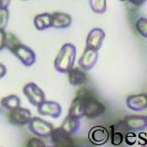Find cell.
<instances>
[{"mask_svg":"<svg viewBox=\"0 0 147 147\" xmlns=\"http://www.w3.org/2000/svg\"><path fill=\"white\" fill-rule=\"evenodd\" d=\"M109 137L110 142L113 145H121L124 141V136L118 132H110Z\"/></svg>","mask_w":147,"mask_h":147,"instance_id":"obj_25","label":"cell"},{"mask_svg":"<svg viewBox=\"0 0 147 147\" xmlns=\"http://www.w3.org/2000/svg\"><path fill=\"white\" fill-rule=\"evenodd\" d=\"M119 1H122L123 2V1H127V0H119Z\"/></svg>","mask_w":147,"mask_h":147,"instance_id":"obj_34","label":"cell"},{"mask_svg":"<svg viewBox=\"0 0 147 147\" xmlns=\"http://www.w3.org/2000/svg\"><path fill=\"white\" fill-rule=\"evenodd\" d=\"M128 108L134 111H142L147 109V95L138 94L131 95L126 98Z\"/></svg>","mask_w":147,"mask_h":147,"instance_id":"obj_12","label":"cell"},{"mask_svg":"<svg viewBox=\"0 0 147 147\" xmlns=\"http://www.w3.org/2000/svg\"><path fill=\"white\" fill-rule=\"evenodd\" d=\"M11 53L26 66L30 67L33 65L36 62L35 53L32 51V49L22 43L18 44Z\"/></svg>","mask_w":147,"mask_h":147,"instance_id":"obj_4","label":"cell"},{"mask_svg":"<svg viewBox=\"0 0 147 147\" xmlns=\"http://www.w3.org/2000/svg\"><path fill=\"white\" fill-rule=\"evenodd\" d=\"M89 5L96 14H103L107 10V0H89Z\"/></svg>","mask_w":147,"mask_h":147,"instance_id":"obj_20","label":"cell"},{"mask_svg":"<svg viewBox=\"0 0 147 147\" xmlns=\"http://www.w3.org/2000/svg\"><path fill=\"white\" fill-rule=\"evenodd\" d=\"M145 123H146V128H147V116L145 117Z\"/></svg>","mask_w":147,"mask_h":147,"instance_id":"obj_33","label":"cell"},{"mask_svg":"<svg viewBox=\"0 0 147 147\" xmlns=\"http://www.w3.org/2000/svg\"><path fill=\"white\" fill-rule=\"evenodd\" d=\"M1 106L7 110H12L16 108L20 107V98L16 95H9L5 96L0 101Z\"/></svg>","mask_w":147,"mask_h":147,"instance_id":"obj_19","label":"cell"},{"mask_svg":"<svg viewBox=\"0 0 147 147\" xmlns=\"http://www.w3.org/2000/svg\"><path fill=\"white\" fill-rule=\"evenodd\" d=\"M61 127L68 133V134L73 135V134H75L78 130H79L80 119L68 115V116L64 119V121H63Z\"/></svg>","mask_w":147,"mask_h":147,"instance_id":"obj_18","label":"cell"},{"mask_svg":"<svg viewBox=\"0 0 147 147\" xmlns=\"http://www.w3.org/2000/svg\"><path fill=\"white\" fill-rule=\"evenodd\" d=\"M124 141L129 145H133L137 141V136L134 133V131H128L127 134L124 137Z\"/></svg>","mask_w":147,"mask_h":147,"instance_id":"obj_26","label":"cell"},{"mask_svg":"<svg viewBox=\"0 0 147 147\" xmlns=\"http://www.w3.org/2000/svg\"><path fill=\"white\" fill-rule=\"evenodd\" d=\"M9 20V11L7 8L0 7V29L5 30Z\"/></svg>","mask_w":147,"mask_h":147,"instance_id":"obj_24","label":"cell"},{"mask_svg":"<svg viewBox=\"0 0 147 147\" xmlns=\"http://www.w3.org/2000/svg\"><path fill=\"white\" fill-rule=\"evenodd\" d=\"M29 130L39 137L48 138L50 137L51 131L53 129L52 123L44 121L38 117H31L30 121L28 123Z\"/></svg>","mask_w":147,"mask_h":147,"instance_id":"obj_2","label":"cell"},{"mask_svg":"<svg viewBox=\"0 0 147 147\" xmlns=\"http://www.w3.org/2000/svg\"><path fill=\"white\" fill-rule=\"evenodd\" d=\"M138 142L140 145H145L147 144V133L141 132L138 136Z\"/></svg>","mask_w":147,"mask_h":147,"instance_id":"obj_29","label":"cell"},{"mask_svg":"<svg viewBox=\"0 0 147 147\" xmlns=\"http://www.w3.org/2000/svg\"><path fill=\"white\" fill-rule=\"evenodd\" d=\"M34 26L36 30H44L49 28H52V14L50 13H41L34 18Z\"/></svg>","mask_w":147,"mask_h":147,"instance_id":"obj_17","label":"cell"},{"mask_svg":"<svg viewBox=\"0 0 147 147\" xmlns=\"http://www.w3.org/2000/svg\"><path fill=\"white\" fill-rule=\"evenodd\" d=\"M7 74V68L3 63H0V79L3 78Z\"/></svg>","mask_w":147,"mask_h":147,"instance_id":"obj_31","label":"cell"},{"mask_svg":"<svg viewBox=\"0 0 147 147\" xmlns=\"http://www.w3.org/2000/svg\"><path fill=\"white\" fill-rule=\"evenodd\" d=\"M68 74H69V83L74 86H81L86 82V75L85 73V70H83L81 67L80 68L73 67L68 72Z\"/></svg>","mask_w":147,"mask_h":147,"instance_id":"obj_16","label":"cell"},{"mask_svg":"<svg viewBox=\"0 0 147 147\" xmlns=\"http://www.w3.org/2000/svg\"><path fill=\"white\" fill-rule=\"evenodd\" d=\"M109 139V131L103 126H95L88 132V140L95 145H103Z\"/></svg>","mask_w":147,"mask_h":147,"instance_id":"obj_7","label":"cell"},{"mask_svg":"<svg viewBox=\"0 0 147 147\" xmlns=\"http://www.w3.org/2000/svg\"><path fill=\"white\" fill-rule=\"evenodd\" d=\"M124 121L127 123L129 131H140L146 128L144 116H128Z\"/></svg>","mask_w":147,"mask_h":147,"instance_id":"obj_15","label":"cell"},{"mask_svg":"<svg viewBox=\"0 0 147 147\" xmlns=\"http://www.w3.org/2000/svg\"><path fill=\"white\" fill-rule=\"evenodd\" d=\"M31 119V112L28 109L18 107L10 110L8 115V121L16 126L27 125Z\"/></svg>","mask_w":147,"mask_h":147,"instance_id":"obj_5","label":"cell"},{"mask_svg":"<svg viewBox=\"0 0 147 147\" xmlns=\"http://www.w3.org/2000/svg\"><path fill=\"white\" fill-rule=\"evenodd\" d=\"M11 0H0V7L2 8H7L10 5Z\"/></svg>","mask_w":147,"mask_h":147,"instance_id":"obj_30","label":"cell"},{"mask_svg":"<svg viewBox=\"0 0 147 147\" xmlns=\"http://www.w3.org/2000/svg\"><path fill=\"white\" fill-rule=\"evenodd\" d=\"M22 1H27V0H22Z\"/></svg>","mask_w":147,"mask_h":147,"instance_id":"obj_35","label":"cell"},{"mask_svg":"<svg viewBox=\"0 0 147 147\" xmlns=\"http://www.w3.org/2000/svg\"><path fill=\"white\" fill-rule=\"evenodd\" d=\"M132 5H134V6H142V5H144L147 0H129Z\"/></svg>","mask_w":147,"mask_h":147,"instance_id":"obj_32","label":"cell"},{"mask_svg":"<svg viewBox=\"0 0 147 147\" xmlns=\"http://www.w3.org/2000/svg\"><path fill=\"white\" fill-rule=\"evenodd\" d=\"M136 30L138 33L147 39V18H140L136 22Z\"/></svg>","mask_w":147,"mask_h":147,"instance_id":"obj_23","label":"cell"},{"mask_svg":"<svg viewBox=\"0 0 147 147\" xmlns=\"http://www.w3.org/2000/svg\"><path fill=\"white\" fill-rule=\"evenodd\" d=\"M72 17L67 13L54 12L52 14V28L54 29H67L72 25Z\"/></svg>","mask_w":147,"mask_h":147,"instance_id":"obj_14","label":"cell"},{"mask_svg":"<svg viewBox=\"0 0 147 147\" xmlns=\"http://www.w3.org/2000/svg\"><path fill=\"white\" fill-rule=\"evenodd\" d=\"M27 146H29V147H40V146H45V144L41 140L38 139V138H33V139L30 140V142H28Z\"/></svg>","mask_w":147,"mask_h":147,"instance_id":"obj_27","label":"cell"},{"mask_svg":"<svg viewBox=\"0 0 147 147\" xmlns=\"http://www.w3.org/2000/svg\"><path fill=\"white\" fill-rule=\"evenodd\" d=\"M86 98H85L82 96L77 95V96L73 100V102L71 104L68 115L77 118L79 119L84 118L85 111H86Z\"/></svg>","mask_w":147,"mask_h":147,"instance_id":"obj_13","label":"cell"},{"mask_svg":"<svg viewBox=\"0 0 147 147\" xmlns=\"http://www.w3.org/2000/svg\"><path fill=\"white\" fill-rule=\"evenodd\" d=\"M50 139L56 146H71L74 144L71 135L68 134L62 127L53 128L51 131Z\"/></svg>","mask_w":147,"mask_h":147,"instance_id":"obj_8","label":"cell"},{"mask_svg":"<svg viewBox=\"0 0 147 147\" xmlns=\"http://www.w3.org/2000/svg\"><path fill=\"white\" fill-rule=\"evenodd\" d=\"M6 48V31L0 29V51Z\"/></svg>","mask_w":147,"mask_h":147,"instance_id":"obj_28","label":"cell"},{"mask_svg":"<svg viewBox=\"0 0 147 147\" xmlns=\"http://www.w3.org/2000/svg\"><path fill=\"white\" fill-rule=\"evenodd\" d=\"M129 131V129L127 126L126 121L122 119V121H119L118 123L114 124V125L110 126V132H118L119 134L123 135L125 137L127 134V132Z\"/></svg>","mask_w":147,"mask_h":147,"instance_id":"obj_22","label":"cell"},{"mask_svg":"<svg viewBox=\"0 0 147 147\" xmlns=\"http://www.w3.org/2000/svg\"><path fill=\"white\" fill-rule=\"evenodd\" d=\"M76 56V48L72 43H65L62 46L54 61L56 71L62 74H68L74 67Z\"/></svg>","mask_w":147,"mask_h":147,"instance_id":"obj_1","label":"cell"},{"mask_svg":"<svg viewBox=\"0 0 147 147\" xmlns=\"http://www.w3.org/2000/svg\"><path fill=\"white\" fill-rule=\"evenodd\" d=\"M105 31L100 28H94L89 31L86 38V48L98 51L105 40Z\"/></svg>","mask_w":147,"mask_h":147,"instance_id":"obj_6","label":"cell"},{"mask_svg":"<svg viewBox=\"0 0 147 147\" xmlns=\"http://www.w3.org/2000/svg\"><path fill=\"white\" fill-rule=\"evenodd\" d=\"M23 94L26 96L31 105L38 108L45 100V94L43 90L40 88L35 83H28L23 87Z\"/></svg>","mask_w":147,"mask_h":147,"instance_id":"obj_3","label":"cell"},{"mask_svg":"<svg viewBox=\"0 0 147 147\" xmlns=\"http://www.w3.org/2000/svg\"><path fill=\"white\" fill-rule=\"evenodd\" d=\"M98 59V51L86 48L85 52L83 53L82 56L80 57L78 64L79 66L85 71H89L93 68Z\"/></svg>","mask_w":147,"mask_h":147,"instance_id":"obj_11","label":"cell"},{"mask_svg":"<svg viewBox=\"0 0 147 147\" xmlns=\"http://www.w3.org/2000/svg\"><path fill=\"white\" fill-rule=\"evenodd\" d=\"M20 43L21 42L15 34L11 33V32H6V48L8 49L10 52H12Z\"/></svg>","mask_w":147,"mask_h":147,"instance_id":"obj_21","label":"cell"},{"mask_svg":"<svg viewBox=\"0 0 147 147\" xmlns=\"http://www.w3.org/2000/svg\"><path fill=\"white\" fill-rule=\"evenodd\" d=\"M105 106L96 98H90L86 99L85 117L88 119H95L105 113Z\"/></svg>","mask_w":147,"mask_h":147,"instance_id":"obj_9","label":"cell"},{"mask_svg":"<svg viewBox=\"0 0 147 147\" xmlns=\"http://www.w3.org/2000/svg\"><path fill=\"white\" fill-rule=\"evenodd\" d=\"M38 112L42 116H49L53 119H58L62 114V107L55 101L44 100V102L38 107Z\"/></svg>","mask_w":147,"mask_h":147,"instance_id":"obj_10","label":"cell"}]
</instances>
